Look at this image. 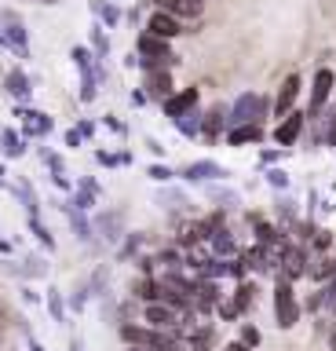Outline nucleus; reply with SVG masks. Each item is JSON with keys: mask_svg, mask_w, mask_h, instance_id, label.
Listing matches in <instances>:
<instances>
[{"mask_svg": "<svg viewBox=\"0 0 336 351\" xmlns=\"http://www.w3.org/2000/svg\"><path fill=\"white\" fill-rule=\"evenodd\" d=\"M135 48H139V59H143V70H172L179 59L172 55L168 48V40L165 37H154V33H139V40H135Z\"/></svg>", "mask_w": 336, "mask_h": 351, "instance_id": "nucleus-1", "label": "nucleus"}, {"mask_svg": "<svg viewBox=\"0 0 336 351\" xmlns=\"http://www.w3.org/2000/svg\"><path fill=\"white\" fill-rule=\"evenodd\" d=\"M274 315H278V326L281 329H292L300 318V307H296V293H292V282L281 278L278 289H274Z\"/></svg>", "mask_w": 336, "mask_h": 351, "instance_id": "nucleus-2", "label": "nucleus"}, {"mask_svg": "<svg viewBox=\"0 0 336 351\" xmlns=\"http://www.w3.org/2000/svg\"><path fill=\"white\" fill-rule=\"evenodd\" d=\"M0 33H4L8 48H12L18 59L29 55V44H26V22L15 15V11H0Z\"/></svg>", "mask_w": 336, "mask_h": 351, "instance_id": "nucleus-3", "label": "nucleus"}, {"mask_svg": "<svg viewBox=\"0 0 336 351\" xmlns=\"http://www.w3.org/2000/svg\"><path fill=\"white\" fill-rule=\"evenodd\" d=\"M263 114H267V103L259 95H253V92H245L242 99L234 103V110H231V125H259L263 121Z\"/></svg>", "mask_w": 336, "mask_h": 351, "instance_id": "nucleus-4", "label": "nucleus"}, {"mask_svg": "<svg viewBox=\"0 0 336 351\" xmlns=\"http://www.w3.org/2000/svg\"><path fill=\"white\" fill-rule=\"evenodd\" d=\"M143 322L154 326V329H179V315H176V307L165 304V300H150L143 307Z\"/></svg>", "mask_w": 336, "mask_h": 351, "instance_id": "nucleus-5", "label": "nucleus"}, {"mask_svg": "<svg viewBox=\"0 0 336 351\" xmlns=\"http://www.w3.org/2000/svg\"><path fill=\"white\" fill-rule=\"evenodd\" d=\"M154 8L168 11V15H176L183 22H194L205 15V0H154Z\"/></svg>", "mask_w": 336, "mask_h": 351, "instance_id": "nucleus-6", "label": "nucleus"}, {"mask_svg": "<svg viewBox=\"0 0 336 351\" xmlns=\"http://www.w3.org/2000/svg\"><path fill=\"white\" fill-rule=\"evenodd\" d=\"M146 29L154 33V37H165V40H172V37H179L183 33V19H176V15H168V11H154L150 15V22H146Z\"/></svg>", "mask_w": 336, "mask_h": 351, "instance_id": "nucleus-7", "label": "nucleus"}, {"mask_svg": "<svg viewBox=\"0 0 336 351\" xmlns=\"http://www.w3.org/2000/svg\"><path fill=\"white\" fill-rule=\"evenodd\" d=\"M333 84H336L333 70H318V73H314V88H311V117H318V114H322V106H325V99H329Z\"/></svg>", "mask_w": 336, "mask_h": 351, "instance_id": "nucleus-8", "label": "nucleus"}, {"mask_svg": "<svg viewBox=\"0 0 336 351\" xmlns=\"http://www.w3.org/2000/svg\"><path fill=\"white\" fill-rule=\"evenodd\" d=\"M146 95L154 99V103H165L172 95V73L168 70H146Z\"/></svg>", "mask_w": 336, "mask_h": 351, "instance_id": "nucleus-9", "label": "nucleus"}, {"mask_svg": "<svg viewBox=\"0 0 336 351\" xmlns=\"http://www.w3.org/2000/svg\"><path fill=\"white\" fill-rule=\"evenodd\" d=\"M296 95H300V73H289L285 81H281V88H278L274 114H278V117H285L289 110H292V103H296Z\"/></svg>", "mask_w": 336, "mask_h": 351, "instance_id": "nucleus-10", "label": "nucleus"}, {"mask_svg": "<svg viewBox=\"0 0 336 351\" xmlns=\"http://www.w3.org/2000/svg\"><path fill=\"white\" fill-rule=\"evenodd\" d=\"M161 106H165V114H168V117L187 114V110L198 106V88H183V92H172V95H168Z\"/></svg>", "mask_w": 336, "mask_h": 351, "instance_id": "nucleus-11", "label": "nucleus"}, {"mask_svg": "<svg viewBox=\"0 0 336 351\" xmlns=\"http://www.w3.org/2000/svg\"><path fill=\"white\" fill-rule=\"evenodd\" d=\"M300 132H303V114H296V110H289L285 121L274 128V139L281 143V147H292V143L300 139Z\"/></svg>", "mask_w": 336, "mask_h": 351, "instance_id": "nucleus-12", "label": "nucleus"}, {"mask_svg": "<svg viewBox=\"0 0 336 351\" xmlns=\"http://www.w3.org/2000/svg\"><path fill=\"white\" fill-rule=\"evenodd\" d=\"M183 176H187V180H220V176H227V172L216 161H194V165L183 169Z\"/></svg>", "mask_w": 336, "mask_h": 351, "instance_id": "nucleus-13", "label": "nucleus"}, {"mask_svg": "<svg viewBox=\"0 0 336 351\" xmlns=\"http://www.w3.org/2000/svg\"><path fill=\"white\" fill-rule=\"evenodd\" d=\"M263 139V128L259 125H234L231 128V147H245V143H259Z\"/></svg>", "mask_w": 336, "mask_h": 351, "instance_id": "nucleus-14", "label": "nucleus"}, {"mask_svg": "<svg viewBox=\"0 0 336 351\" xmlns=\"http://www.w3.org/2000/svg\"><path fill=\"white\" fill-rule=\"evenodd\" d=\"M23 117H26V132H29V136H48V132H51V117L40 114V110H23Z\"/></svg>", "mask_w": 336, "mask_h": 351, "instance_id": "nucleus-15", "label": "nucleus"}, {"mask_svg": "<svg viewBox=\"0 0 336 351\" xmlns=\"http://www.w3.org/2000/svg\"><path fill=\"white\" fill-rule=\"evenodd\" d=\"M4 88H8L15 99H29V92H34V88H29V77H26L23 70H12V73H8V77H4Z\"/></svg>", "mask_w": 336, "mask_h": 351, "instance_id": "nucleus-16", "label": "nucleus"}, {"mask_svg": "<svg viewBox=\"0 0 336 351\" xmlns=\"http://www.w3.org/2000/svg\"><path fill=\"white\" fill-rule=\"evenodd\" d=\"M0 150L8 154V158H23L26 154V143L15 136V132H0Z\"/></svg>", "mask_w": 336, "mask_h": 351, "instance_id": "nucleus-17", "label": "nucleus"}, {"mask_svg": "<svg viewBox=\"0 0 336 351\" xmlns=\"http://www.w3.org/2000/svg\"><path fill=\"white\" fill-rule=\"evenodd\" d=\"M220 128H223V106H216V110H209V117H205V125H201V132H205V139H216L220 136Z\"/></svg>", "mask_w": 336, "mask_h": 351, "instance_id": "nucleus-18", "label": "nucleus"}, {"mask_svg": "<svg viewBox=\"0 0 336 351\" xmlns=\"http://www.w3.org/2000/svg\"><path fill=\"white\" fill-rule=\"evenodd\" d=\"M209 241H212V249L220 252V256H231V252H237L234 238L227 234V230H212V234H209Z\"/></svg>", "mask_w": 336, "mask_h": 351, "instance_id": "nucleus-19", "label": "nucleus"}, {"mask_svg": "<svg viewBox=\"0 0 336 351\" xmlns=\"http://www.w3.org/2000/svg\"><path fill=\"white\" fill-rule=\"evenodd\" d=\"M135 296H139V300H157V296H161V285L154 282V278H139L135 282Z\"/></svg>", "mask_w": 336, "mask_h": 351, "instance_id": "nucleus-20", "label": "nucleus"}, {"mask_svg": "<svg viewBox=\"0 0 336 351\" xmlns=\"http://www.w3.org/2000/svg\"><path fill=\"white\" fill-rule=\"evenodd\" d=\"M18 274H26V278H44V274H48V260L29 256V260H26V267H18Z\"/></svg>", "mask_w": 336, "mask_h": 351, "instance_id": "nucleus-21", "label": "nucleus"}, {"mask_svg": "<svg viewBox=\"0 0 336 351\" xmlns=\"http://www.w3.org/2000/svg\"><path fill=\"white\" fill-rule=\"evenodd\" d=\"M209 348H212V329L209 326L194 329L190 333V351H209Z\"/></svg>", "mask_w": 336, "mask_h": 351, "instance_id": "nucleus-22", "label": "nucleus"}, {"mask_svg": "<svg viewBox=\"0 0 336 351\" xmlns=\"http://www.w3.org/2000/svg\"><path fill=\"white\" fill-rule=\"evenodd\" d=\"M176 121V128L183 132V136H194V132L201 128V121H198V114H194V110H187V114H179V117H172Z\"/></svg>", "mask_w": 336, "mask_h": 351, "instance_id": "nucleus-23", "label": "nucleus"}, {"mask_svg": "<svg viewBox=\"0 0 336 351\" xmlns=\"http://www.w3.org/2000/svg\"><path fill=\"white\" fill-rule=\"evenodd\" d=\"M296 274H303V252L289 249L285 252V278H296Z\"/></svg>", "mask_w": 336, "mask_h": 351, "instance_id": "nucleus-24", "label": "nucleus"}, {"mask_svg": "<svg viewBox=\"0 0 336 351\" xmlns=\"http://www.w3.org/2000/svg\"><path fill=\"white\" fill-rule=\"evenodd\" d=\"M29 230H34V234H37V241H40V245H44V249H55V238L48 234V227L40 223V216H29Z\"/></svg>", "mask_w": 336, "mask_h": 351, "instance_id": "nucleus-25", "label": "nucleus"}, {"mask_svg": "<svg viewBox=\"0 0 336 351\" xmlns=\"http://www.w3.org/2000/svg\"><path fill=\"white\" fill-rule=\"evenodd\" d=\"M48 311L55 322H66V307H62V293L59 289H48Z\"/></svg>", "mask_w": 336, "mask_h": 351, "instance_id": "nucleus-26", "label": "nucleus"}, {"mask_svg": "<svg viewBox=\"0 0 336 351\" xmlns=\"http://www.w3.org/2000/svg\"><path fill=\"white\" fill-rule=\"evenodd\" d=\"M253 285H237V293H234V304H237V311H245L248 304H253Z\"/></svg>", "mask_w": 336, "mask_h": 351, "instance_id": "nucleus-27", "label": "nucleus"}, {"mask_svg": "<svg viewBox=\"0 0 336 351\" xmlns=\"http://www.w3.org/2000/svg\"><path fill=\"white\" fill-rule=\"evenodd\" d=\"M146 176H150V180H157V183H168L172 180V169H165V165H150Z\"/></svg>", "mask_w": 336, "mask_h": 351, "instance_id": "nucleus-28", "label": "nucleus"}, {"mask_svg": "<svg viewBox=\"0 0 336 351\" xmlns=\"http://www.w3.org/2000/svg\"><path fill=\"white\" fill-rule=\"evenodd\" d=\"M95 11H103V19L110 22V26H117V19H121V11H117V8H106V4H95Z\"/></svg>", "mask_w": 336, "mask_h": 351, "instance_id": "nucleus-29", "label": "nucleus"}, {"mask_svg": "<svg viewBox=\"0 0 336 351\" xmlns=\"http://www.w3.org/2000/svg\"><path fill=\"white\" fill-rule=\"evenodd\" d=\"M92 202H95V194H88V191H81L77 197H73V208H92Z\"/></svg>", "mask_w": 336, "mask_h": 351, "instance_id": "nucleus-30", "label": "nucleus"}, {"mask_svg": "<svg viewBox=\"0 0 336 351\" xmlns=\"http://www.w3.org/2000/svg\"><path fill=\"white\" fill-rule=\"evenodd\" d=\"M157 263H168V267H176V263H179V252H176V249H165V252L157 256Z\"/></svg>", "mask_w": 336, "mask_h": 351, "instance_id": "nucleus-31", "label": "nucleus"}, {"mask_svg": "<svg viewBox=\"0 0 336 351\" xmlns=\"http://www.w3.org/2000/svg\"><path fill=\"white\" fill-rule=\"evenodd\" d=\"M242 340H245L248 348H256V344H259V333H256L253 326H245V329H242Z\"/></svg>", "mask_w": 336, "mask_h": 351, "instance_id": "nucleus-32", "label": "nucleus"}, {"mask_svg": "<svg viewBox=\"0 0 336 351\" xmlns=\"http://www.w3.org/2000/svg\"><path fill=\"white\" fill-rule=\"evenodd\" d=\"M161 202H176L183 208V205H187V197H183V194H161Z\"/></svg>", "mask_w": 336, "mask_h": 351, "instance_id": "nucleus-33", "label": "nucleus"}, {"mask_svg": "<svg viewBox=\"0 0 336 351\" xmlns=\"http://www.w3.org/2000/svg\"><path fill=\"white\" fill-rule=\"evenodd\" d=\"M227 271H231L234 278H242V274H245V263H242V260H234V263H231V267H227Z\"/></svg>", "mask_w": 336, "mask_h": 351, "instance_id": "nucleus-34", "label": "nucleus"}, {"mask_svg": "<svg viewBox=\"0 0 336 351\" xmlns=\"http://www.w3.org/2000/svg\"><path fill=\"white\" fill-rule=\"evenodd\" d=\"M267 176H270V183H274V186H285V172L274 169V172H267Z\"/></svg>", "mask_w": 336, "mask_h": 351, "instance_id": "nucleus-35", "label": "nucleus"}, {"mask_svg": "<svg viewBox=\"0 0 336 351\" xmlns=\"http://www.w3.org/2000/svg\"><path fill=\"white\" fill-rule=\"evenodd\" d=\"M92 40H95V51H99V55H106V37H103V33H95Z\"/></svg>", "mask_w": 336, "mask_h": 351, "instance_id": "nucleus-36", "label": "nucleus"}, {"mask_svg": "<svg viewBox=\"0 0 336 351\" xmlns=\"http://www.w3.org/2000/svg\"><path fill=\"white\" fill-rule=\"evenodd\" d=\"M227 351H253V348H248L245 340H234V344H227Z\"/></svg>", "mask_w": 336, "mask_h": 351, "instance_id": "nucleus-37", "label": "nucleus"}, {"mask_svg": "<svg viewBox=\"0 0 336 351\" xmlns=\"http://www.w3.org/2000/svg\"><path fill=\"white\" fill-rule=\"evenodd\" d=\"M77 132H81V136H92L95 125H92V121H81V128H77Z\"/></svg>", "mask_w": 336, "mask_h": 351, "instance_id": "nucleus-38", "label": "nucleus"}, {"mask_svg": "<svg viewBox=\"0 0 336 351\" xmlns=\"http://www.w3.org/2000/svg\"><path fill=\"white\" fill-rule=\"evenodd\" d=\"M70 351H84V348H81V340H73V344H70Z\"/></svg>", "mask_w": 336, "mask_h": 351, "instance_id": "nucleus-39", "label": "nucleus"}, {"mask_svg": "<svg viewBox=\"0 0 336 351\" xmlns=\"http://www.w3.org/2000/svg\"><path fill=\"white\" fill-rule=\"evenodd\" d=\"M0 51H8V40H4V33H0Z\"/></svg>", "mask_w": 336, "mask_h": 351, "instance_id": "nucleus-40", "label": "nucleus"}, {"mask_svg": "<svg viewBox=\"0 0 336 351\" xmlns=\"http://www.w3.org/2000/svg\"><path fill=\"white\" fill-rule=\"evenodd\" d=\"M29 351H44V348H40V344H37V340H34V344H29Z\"/></svg>", "mask_w": 336, "mask_h": 351, "instance_id": "nucleus-41", "label": "nucleus"}, {"mask_svg": "<svg viewBox=\"0 0 336 351\" xmlns=\"http://www.w3.org/2000/svg\"><path fill=\"white\" fill-rule=\"evenodd\" d=\"M128 351H150V348H132V344H128Z\"/></svg>", "mask_w": 336, "mask_h": 351, "instance_id": "nucleus-42", "label": "nucleus"}, {"mask_svg": "<svg viewBox=\"0 0 336 351\" xmlns=\"http://www.w3.org/2000/svg\"><path fill=\"white\" fill-rule=\"evenodd\" d=\"M0 333H4V329H0Z\"/></svg>", "mask_w": 336, "mask_h": 351, "instance_id": "nucleus-43", "label": "nucleus"}, {"mask_svg": "<svg viewBox=\"0 0 336 351\" xmlns=\"http://www.w3.org/2000/svg\"><path fill=\"white\" fill-rule=\"evenodd\" d=\"M48 4H51V0H48Z\"/></svg>", "mask_w": 336, "mask_h": 351, "instance_id": "nucleus-44", "label": "nucleus"}]
</instances>
